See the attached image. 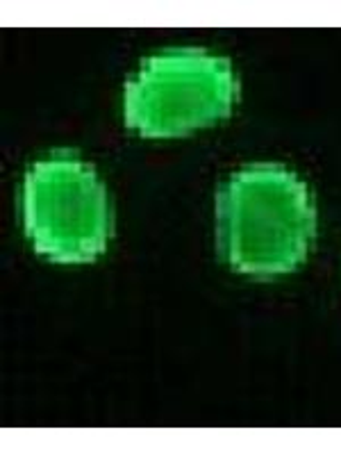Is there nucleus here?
<instances>
[{"label":"nucleus","instance_id":"obj_2","mask_svg":"<svg viewBox=\"0 0 341 455\" xmlns=\"http://www.w3.org/2000/svg\"><path fill=\"white\" fill-rule=\"evenodd\" d=\"M239 83L230 60L196 48L148 57L125 83V125L144 137H176L226 119Z\"/></svg>","mask_w":341,"mask_h":455},{"label":"nucleus","instance_id":"obj_1","mask_svg":"<svg viewBox=\"0 0 341 455\" xmlns=\"http://www.w3.org/2000/svg\"><path fill=\"white\" fill-rule=\"evenodd\" d=\"M217 235L233 269L259 278L289 274L316 237L310 187L280 164L237 171L217 194Z\"/></svg>","mask_w":341,"mask_h":455},{"label":"nucleus","instance_id":"obj_3","mask_svg":"<svg viewBox=\"0 0 341 455\" xmlns=\"http://www.w3.org/2000/svg\"><path fill=\"white\" fill-rule=\"evenodd\" d=\"M26 237L52 262H91L112 230L107 189L96 169L68 153L39 160L23 178Z\"/></svg>","mask_w":341,"mask_h":455}]
</instances>
